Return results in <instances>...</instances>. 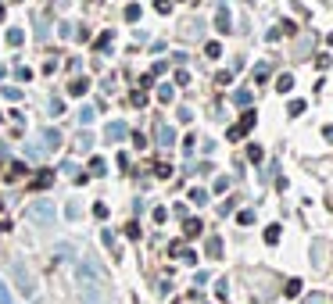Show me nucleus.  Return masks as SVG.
Returning a JSON list of instances; mask_svg holds the SVG:
<instances>
[{
    "mask_svg": "<svg viewBox=\"0 0 333 304\" xmlns=\"http://www.w3.org/2000/svg\"><path fill=\"white\" fill-rule=\"evenodd\" d=\"M75 279H79V290H82V304H104V293H101V283H97L93 261H79L75 265Z\"/></svg>",
    "mask_w": 333,
    "mask_h": 304,
    "instance_id": "nucleus-1",
    "label": "nucleus"
},
{
    "mask_svg": "<svg viewBox=\"0 0 333 304\" xmlns=\"http://www.w3.org/2000/svg\"><path fill=\"white\" fill-rule=\"evenodd\" d=\"M11 279H15V286H18L22 297H36V279L25 269V261H11Z\"/></svg>",
    "mask_w": 333,
    "mask_h": 304,
    "instance_id": "nucleus-2",
    "label": "nucleus"
},
{
    "mask_svg": "<svg viewBox=\"0 0 333 304\" xmlns=\"http://www.w3.org/2000/svg\"><path fill=\"white\" fill-rule=\"evenodd\" d=\"M29 218H32L36 225H51V222L58 218V211H54V204H51L47 197H39V201L29 204Z\"/></svg>",
    "mask_w": 333,
    "mask_h": 304,
    "instance_id": "nucleus-3",
    "label": "nucleus"
},
{
    "mask_svg": "<svg viewBox=\"0 0 333 304\" xmlns=\"http://www.w3.org/2000/svg\"><path fill=\"white\" fill-rule=\"evenodd\" d=\"M255 122H258V118H255V111H244V115H240V122H236V126H233L226 136H229V140H240V136H247V133L255 129Z\"/></svg>",
    "mask_w": 333,
    "mask_h": 304,
    "instance_id": "nucleus-4",
    "label": "nucleus"
},
{
    "mask_svg": "<svg viewBox=\"0 0 333 304\" xmlns=\"http://www.w3.org/2000/svg\"><path fill=\"white\" fill-rule=\"evenodd\" d=\"M126 133H129V129H126V122H111V126L104 129V136H108L111 143H118V140H126Z\"/></svg>",
    "mask_w": 333,
    "mask_h": 304,
    "instance_id": "nucleus-5",
    "label": "nucleus"
},
{
    "mask_svg": "<svg viewBox=\"0 0 333 304\" xmlns=\"http://www.w3.org/2000/svg\"><path fill=\"white\" fill-rule=\"evenodd\" d=\"M158 143L161 147H172L176 143V129L172 126H158Z\"/></svg>",
    "mask_w": 333,
    "mask_h": 304,
    "instance_id": "nucleus-6",
    "label": "nucleus"
},
{
    "mask_svg": "<svg viewBox=\"0 0 333 304\" xmlns=\"http://www.w3.org/2000/svg\"><path fill=\"white\" fill-rule=\"evenodd\" d=\"M215 25H219V32H229L233 29V22H229V11H226V4L219 8V15H215Z\"/></svg>",
    "mask_w": 333,
    "mask_h": 304,
    "instance_id": "nucleus-7",
    "label": "nucleus"
},
{
    "mask_svg": "<svg viewBox=\"0 0 333 304\" xmlns=\"http://www.w3.org/2000/svg\"><path fill=\"white\" fill-rule=\"evenodd\" d=\"M51 183H54V172H47V168H43V172H39V175L32 179V190H47Z\"/></svg>",
    "mask_w": 333,
    "mask_h": 304,
    "instance_id": "nucleus-8",
    "label": "nucleus"
},
{
    "mask_svg": "<svg viewBox=\"0 0 333 304\" xmlns=\"http://www.w3.org/2000/svg\"><path fill=\"white\" fill-rule=\"evenodd\" d=\"M22 40H25V32H22V29H8V36H4V43H8V47H22Z\"/></svg>",
    "mask_w": 333,
    "mask_h": 304,
    "instance_id": "nucleus-9",
    "label": "nucleus"
},
{
    "mask_svg": "<svg viewBox=\"0 0 333 304\" xmlns=\"http://www.w3.org/2000/svg\"><path fill=\"white\" fill-rule=\"evenodd\" d=\"M0 97H4V100H11V104H18V100H22L25 93H22L18 86H4V90H0Z\"/></svg>",
    "mask_w": 333,
    "mask_h": 304,
    "instance_id": "nucleus-10",
    "label": "nucleus"
},
{
    "mask_svg": "<svg viewBox=\"0 0 333 304\" xmlns=\"http://www.w3.org/2000/svg\"><path fill=\"white\" fill-rule=\"evenodd\" d=\"M276 90H279V93H290V90H294V75H287V72H283L279 79H276Z\"/></svg>",
    "mask_w": 333,
    "mask_h": 304,
    "instance_id": "nucleus-11",
    "label": "nucleus"
},
{
    "mask_svg": "<svg viewBox=\"0 0 333 304\" xmlns=\"http://www.w3.org/2000/svg\"><path fill=\"white\" fill-rule=\"evenodd\" d=\"M233 104L236 107H251V90H236L233 93Z\"/></svg>",
    "mask_w": 333,
    "mask_h": 304,
    "instance_id": "nucleus-12",
    "label": "nucleus"
},
{
    "mask_svg": "<svg viewBox=\"0 0 333 304\" xmlns=\"http://www.w3.org/2000/svg\"><path fill=\"white\" fill-rule=\"evenodd\" d=\"M204 251H208V258H222V240H219V236H212Z\"/></svg>",
    "mask_w": 333,
    "mask_h": 304,
    "instance_id": "nucleus-13",
    "label": "nucleus"
},
{
    "mask_svg": "<svg viewBox=\"0 0 333 304\" xmlns=\"http://www.w3.org/2000/svg\"><path fill=\"white\" fill-rule=\"evenodd\" d=\"M43 143L47 147H61V133L58 129H43Z\"/></svg>",
    "mask_w": 333,
    "mask_h": 304,
    "instance_id": "nucleus-14",
    "label": "nucleus"
},
{
    "mask_svg": "<svg viewBox=\"0 0 333 304\" xmlns=\"http://www.w3.org/2000/svg\"><path fill=\"white\" fill-rule=\"evenodd\" d=\"M305 304H333V293H308Z\"/></svg>",
    "mask_w": 333,
    "mask_h": 304,
    "instance_id": "nucleus-15",
    "label": "nucleus"
},
{
    "mask_svg": "<svg viewBox=\"0 0 333 304\" xmlns=\"http://www.w3.org/2000/svg\"><path fill=\"white\" fill-rule=\"evenodd\" d=\"M172 97H176V90H172L169 83H165V86H158V100H161V104H172Z\"/></svg>",
    "mask_w": 333,
    "mask_h": 304,
    "instance_id": "nucleus-16",
    "label": "nucleus"
},
{
    "mask_svg": "<svg viewBox=\"0 0 333 304\" xmlns=\"http://www.w3.org/2000/svg\"><path fill=\"white\" fill-rule=\"evenodd\" d=\"M183 233H186V236H197V233H201V218H186V222H183Z\"/></svg>",
    "mask_w": 333,
    "mask_h": 304,
    "instance_id": "nucleus-17",
    "label": "nucleus"
},
{
    "mask_svg": "<svg viewBox=\"0 0 333 304\" xmlns=\"http://www.w3.org/2000/svg\"><path fill=\"white\" fill-rule=\"evenodd\" d=\"M86 86H90V79H75V83L68 86V93H72V97H82V93H86Z\"/></svg>",
    "mask_w": 333,
    "mask_h": 304,
    "instance_id": "nucleus-18",
    "label": "nucleus"
},
{
    "mask_svg": "<svg viewBox=\"0 0 333 304\" xmlns=\"http://www.w3.org/2000/svg\"><path fill=\"white\" fill-rule=\"evenodd\" d=\"M93 118H97V107H90V104H86V107L79 111V122H82V126H90Z\"/></svg>",
    "mask_w": 333,
    "mask_h": 304,
    "instance_id": "nucleus-19",
    "label": "nucleus"
},
{
    "mask_svg": "<svg viewBox=\"0 0 333 304\" xmlns=\"http://www.w3.org/2000/svg\"><path fill=\"white\" fill-rule=\"evenodd\" d=\"M315 265H319V269H326V244H322V240H315Z\"/></svg>",
    "mask_w": 333,
    "mask_h": 304,
    "instance_id": "nucleus-20",
    "label": "nucleus"
},
{
    "mask_svg": "<svg viewBox=\"0 0 333 304\" xmlns=\"http://www.w3.org/2000/svg\"><path fill=\"white\" fill-rule=\"evenodd\" d=\"M283 297H301V279H287V293Z\"/></svg>",
    "mask_w": 333,
    "mask_h": 304,
    "instance_id": "nucleus-21",
    "label": "nucleus"
},
{
    "mask_svg": "<svg viewBox=\"0 0 333 304\" xmlns=\"http://www.w3.org/2000/svg\"><path fill=\"white\" fill-rule=\"evenodd\" d=\"M204 54L212 57V61H215V57H222V43H215V40H212V43H204Z\"/></svg>",
    "mask_w": 333,
    "mask_h": 304,
    "instance_id": "nucleus-22",
    "label": "nucleus"
},
{
    "mask_svg": "<svg viewBox=\"0 0 333 304\" xmlns=\"http://www.w3.org/2000/svg\"><path fill=\"white\" fill-rule=\"evenodd\" d=\"M301 111H305V100H290V104H287V115H290V118H298Z\"/></svg>",
    "mask_w": 333,
    "mask_h": 304,
    "instance_id": "nucleus-23",
    "label": "nucleus"
},
{
    "mask_svg": "<svg viewBox=\"0 0 333 304\" xmlns=\"http://www.w3.org/2000/svg\"><path fill=\"white\" fill-rule=\"evenodd\" d=\"M247 161H255V165L262 161V147L258 143H247Z\"/></svg>",
    "mask_w": 333,
    "mask_h": 304,
    "instance_id": "nucleus-24",
    "label": "nucleus"
},
{
    "mask_svg": "<svg viewBox=\"0 0 333 304\" xmlns=\"http://www.w3.org/2000/svg\"><path fill=\"white\" fill-rule=\"evenodd\" d=\"M90 172H93V175H104V172H108L104 158H90Z\"/></svg>",
    "mask_w": 333,
    "mask_h": 304,
    "instance_id": "nucleus-25",
    "label": "nucleus"
},
{
    "mask_svg": "<svg viewBox=\"0 0 333 304\" xmlns=\"http://www.w3.org/2000/svg\"><path fill=\"white\" fill-rule=\"evenodd\" d=\"M154 172H158V179H169V175H172V165H169V161H158Z\"/></svg>",
    "mask_w": 333,
    "mask_h": 304,
    "instance_id": "nucleus-26",
    "label": "nucleus"
},
{
    "mask_svg": "<svg viewBox=\"0 0 333 304\" xmlns=\"http://www.w3.org/2000/svg\"><path fill=\"white\" fill-rule=\"evenodd\" d=\"M190 201L194 204H208V190H190Z\"/></svg>",
    "mask_w": 333,
    "mask_h": 304,
    "instance_id": "nucleus-27",
    "label": "nucleus"
},
{
    "mask_svg": "<svg viewBox=\"0 0 333 304\" xmlns=\"http://www.w3.org/2000/svg\"><path fill=\"white\" fill-rule=\"evenodd\" d=\"M265 244H279V225H269L265 229Z\"/></svg>",
    "mask_w": 333,
    "mask_h": 304,
    "instance_id": "nucleus-28",
    "label": "nucleus"
},
{
    "mask_svg": "<svg viewBox=\"0 0 333 304\" xmlns=\"http://www.w3.org/2000/svg\"><path fill=\"white\" fill-rule=\"evenodd\" d=\"M154 11L158 15H169L172 11V0H154Z\"/></svg>",
    "mask_w": 333,
    "mask_h": 304,
    "instance_id": "nucleus-29",
    "label": "nucleus"
},
{
    "mask_svg": "<svg viewBox=\"0 0 333 304\" xmlns=\"http://www.w3.org/2000/svg\"><path fill=\"white\" fill-rule=\"evenodd\" d=\"M140 18V4H126V22H136Z\"/></svg>",
    "mask_w": 333,
    "mask_h": 304,
    "instance_id": "nucleus-30",
    "label": "nucleus"
},
{
    "mask_svg": "<svg viewBox=\"0 0 333 304\" xmlns=\"http://www.w3.org/2000/svg\"><path fill=\"white\" fill-rule=\"evenodd\" d=\"M215 297H219V300H226V297H229V283H226V279H219V286H215Z\"/></svg>",
    "mask_w": 333,
    "mask_h": 304,
    "instance_id": "nucleus-31",
    "label": "nucleus"
},
{
    "mask_svg": "<svg viewBox=\"0 0 333 304\" xmlns=\"http://www.w3.org/2000/svg\"><path fill=\"white\" fill-rule=\"evenodd\" d=\"M255 79H258V83H265V79H269V65H265V61L255 68Z\"/></svg>",
    "mask_w": 333,
    "mask_h": 304,
    "instance_id": "nucleus-32",
    "label": "nucleus"
},
{
    "mask_svg": "<svg viewBox=\"0 0 333 304\" xmlns=\"http://www.w3.org/2000/svg\"><path fill=\"white\" fill-rule=\"evenodd\" d=\"M0 304H11V290H8L4 279H0Z\"/></svg>",
    "mask_w": 333,
    "mask_h": 304,
    "instance_id": "nucleus-33",
    "label": "nucleus"
},
{
    "mask_svg": "<svg viewBox=\"0 0 333 304\" xmlns=\"http://www.w3.org/2000/svg\"><path fill=\"white\" fill-rule=\"evenodd\" d=\"M236 222H240V225H251V222H255V211H240Z\"/></svg>",
    "mask_w": 333,
    "mask_h": 304,
    "instance_id": "nucleus-34",
    "label": "nucleus"
},
{
    "mask_svg": "<svg viewBox=\"0 0 333 304\" xmlns=\"http://www.w3.org/2000/svg\"><path fill=\"white\" fill-rule=\"evenodd\" d=\"M126 236H129V240H140V225H136V222L126 225Z\"/></svg>",
    "mask_w": 333,
    "mask_h": 304,
    "instance_id": "nucleus-35",
    "label": "nucleus"
},
{
    "mask_svg": "<svg viewBox=\"0 0 333 304\" xmlns=\"http://www.w3.org/2000/svg\"><path fill=\"white\" fill-rule=\"evenodd\" d=\"M129 104H133V107H144V104H147V93H133Z\"/></svg>",
    "mask_w": 333,
    "mask_h": 304,
    "instance_id": "nucleus-36",
    "label": "nucleus"
},
{
    "mask_svg": "<svg viewBox=\"0 0 333 304\" xmlns=\"http://www.w3.org/2000/svg\"><path fill=\"white\" fill-rule=\"evenodd\" d=\"M101 236H104V247H108V251H115V233H111V229H104Z\"/></svg>",
    "mask_w": 333,
    "mask_h": 304,
    "instance_id": "nucleus-37",
    "label": "nucleus"
},
{
    "mask_svg": "<svg viewBox=\"0 0 333 304\" xmlns=\"http://www.w3.org/2000/svg\"><path fill=\"white\" fill-rule=\"evenodd\" d=\"M101 50H111V32H101V43H97Z\"/></svg>",
    "mask_w": 333,
    "mask_h": 304,
    "instance_id": "nucleus-38",
    "label": "nucleus"
},
{
    "mask_svg": "<svg viewBox=\"0 0 333 304\" xmlns=\"http://www.w3.org/2000/svg\"><path fill=\"white\" fill-rule=\"evenodd\" d=\"M212 190H215V194H226V190H229V179H215Z\"/></svg>",
    "mask_w": 333,
    "mask_h": 304,
    "instance_id": "nucleus-39",
    "label": "nucleus"
},
{
    "mask_svg": "<svg viewBox=\"0 0 333 304\" xmlns=\"http://www.w3.org/2000/svg\"><path fill=\"white\" fill-rule=\"evenodd\" d=\"M315 68H322V72H326V68H329V54H319V57H315Z\"/></svg>",
    "mask_w": 333,
    "mask_h": 304,
    "instance_id": "nucleus-40",
    "label": "nucleus"
},
{
    "mask_svg": "<svg viewBox=\"0 0 333 304\" xmlns=\"http://www.w3.org/2000/svg\"><path fill=\"white\" fill-rule=\"evenodd\" d=\"M93 215L97 218H108V204H93Z\"/></svg>",
    "mask_w": 333,
    "mask_h": 304,
    "instance_id": "nucleus-41",
    "label": "nucleus"
},
{
    "mask_svg": "<svg viewBox=\"0 0 333 304\" xmlns=\"http://www.w3.org/2000/svg\"><path fill=\"white\" fill-rule=\"evenodd\" d=\"M322 136H326V140L333 143V126H326V129H322Z\"/></svg>",
    "mask_w": 333,
    "mask_h": 304,
    "instance_id": "nucleus-42",
    "label": "nucleus"
},
{
    "mask_svg": "<svg viewBox=\"0 0 333 304\" xmlns=\"http://www.w3.org/2000/svg\"><path fill=\"white\" fill-rule=\"evenodd\" d=\"M0 208H4V204H0Z\"/></svg>",
    "mask_w": 333,
    "mask_h": 304,
    "instance_id": "nucleus-43",
    "label": "nucleus"
}]
</instances>
